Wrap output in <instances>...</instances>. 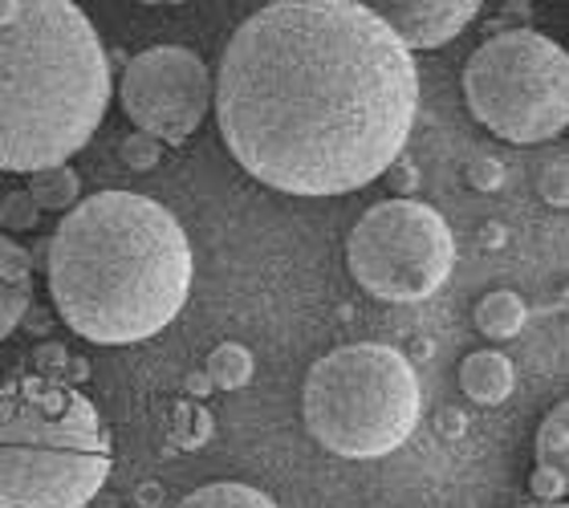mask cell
I'll return each instance as SVG.
<instances>
[{"mask_svg": "<svg viewBox=\"0 0 569 508\" xmlns=\"http://www.w3.org/2000/svg\"><path fill=\"white\" fill-rule=\"evenodd\" d=\"M220 139L289 196H346L387 176L419 114V70L362 0H273L212 78Z\"/></svg>", "mask_w": 569, "mask_h": 508, "instance_id": "cell-1", "label": "cell"}, {"mask_svg": "<svg viewBox=\"0 0 569 508\" xmlns=\"http://www.w3.org/2000/svg\"><path fill=\"white\" fill-rule=\"evenodd\" d=\"M191 269L183 225L139 191H94L78 200L46 252L58 318L98 346L163 333L188 306Z\"/></svg>", "mask_w": 569, "mask_h": 508, "instance_id": "cell-2", "label": "cell"}, {"mask_svg": "<svg viewBox=\"0 0 569 508\" xmlns=\"http://www.w3.org/2000/svg\"><path fill=\"white\" fill-rule=\"evenodd\" d=\"M110 107L102 37L70 0H0V171L61 167Z\"/></svg>", "mask_w": 569, "mask_h": 508, "instance_id": "cell-3", "label": "cell"}, {"mask_svg": "<svg viewBox=\"0 0 569 508\" xmlns=\"http://www.w3.org/2000/svg\"><path fill=\"white\" fill-rule=\"evenodd\" d=\"M110 456L102 415L73 382L37 370L0 382V508H90Z\"/></svg>", "mask_w": 569, "mask_h": 508, "instance_id": "cell-4", "label": "cell"}, {"mask_svg": "<svg viewBox=\"0 0 569 508\" xmlns=\"http://www.w3.org/2000/svg\"><path fill=\"white\" fill-rule=\"evenodd\" d=\"M301 415L309 436L346 460H382L419 424V379L395 346L350 342L321 355L306 375Z\"/></svg>", "mask_w": 569, "mask_h": 508, "instance_id": "cell-5", "label": "cell"}, {"mask_svg": "<svg viewBox=\"0 0 569 508\" xmlns=\"http://www.w3.org/2000/svg\"><path fill=\"white\" fill-rule=\"evenodd\" d=\"M468 110L497 139L546 142L569 122V58L553 37L509 29L488 37L463 66Z\"/></svg>", "mask_w": 569, "mask_h": 508, "instance_id": "cell-6", "label": "cell"}, {"mask_svg": "<svg viewBox=\"0 0 569 508\" xmlns=\"http://www.w3.org/2000/svg\"><path fill=\"white\" fill-rule=\"evenodd\" d=\"M346 265L370 297L416 306L448 285L456 269V237L431 203L395 196L362 212L346 240Z\"/></svg>", "mask_w": 569, "mask_h": 508, "instance_id": "cell-7", "label": "cell"}, {"mask_svg": "<svg viewBox=\"0 0 569 508\" xmlns=\"http://www.w3.org/2000/svg\"><path fill=\"white\" fill-rule=\"evenodd\" d=\"M122 110L159 147H179L212 110V70L196 49H142L122 70Z\"/></svg>", "mask_w": 569, "mask_h": 508, "instance_id": "cell-8", "label": "cell"}, {"mask_svg": "<svg viewBox=\"0 0 569 508\" xmlns=\"http://www.w3.org/2000/svg\"><path fill=\"white\" fill-rule=\"evenodd\" d=\"M375 12L411 53V49L448 46L451 37H460L480 17V4L476 0H391Z\"/></svg>", "mask_w": 569, "mask_h": 508, "instance_id": "cell-9", "label": "cell"}, {"mask_svg": "<svg viewBox=\"0 0 569 508\" xmlns=\"http://www.w3.org/2000/svg\"><path fill=\"white\" fill-rule=\"evenodd\" d=\"M33 309V269L12 237H0V338H9Z\"/></svg>", "mask_w": 569, "mask_h": 508, "instance_id": "cell-10", "label": "cell"}, {"mask_svg": "<svg viewBox=\"0 0 569 508\" xmlns=\"http://www.w3.org/2000/svg\"><path fill=\"white\" fill-rule=\"evenodd\" d=\"M460 387L472 402H485V407H497L512 395L517 387V370H512V358H505L500 350H480V355H468L460 367Z\"/></svg>", "mask_w": 569, "mask_h": 508, "instance_id": "cell-11", "label": "cell"}, {"mask_svg": "<svg viewBox=\"0 0 569 508\" xmlns=\"http://www.w3.org/2000/svg\"><path fill=\"white\" fill-rule=\"evenodd\" d=\"M29 200L37 203V212H70L73 203L82 200V179L73 167H46L29 176Z\"/></svg>", "mask_w": 569, "mask_h": 508, "instance_id": "cell-12", "label": "cell"}, {"mask_svg": "<svg viewBox=\"0 0 569 508\" xmlns=\"http://www.w3.org/2000/svg\"><path fill=\"white\" fill-rule=\"evenodd\" d=\"M525 318H529V309H525V301L512 293V289L485 293L480 306H476V326H480V333L492 338V342H509L512 333H521Z\"/></svg>", "mask_w": 569, "mask_h": 508, "instance_id": "cell-13", "label": "cell"}, {"mask_svg": "<svg viewBox=\"0 0 569 508\" xmlns=\"http://www.w3.org/2000/svg\"><path fill=\"white\" fill-rule=\"evenodd\" d=\"M252 375H257V358H252L249 346L240 342H220L208 355V367H203V379L212 390H240L249 387Z\"/></svg>", "mask_w": 569, "mask_h": 508, "instance_id": "cell-14", "label": "cell"}, {"mask_svg": "<svg viewBox=\"0 0 569 508\" xmlns=\"http://www.w3.org/2000/svg\"><path fill=\"white\" fill-rule=\"evenodd\" d=\"M179 508H277L273 497H264L261 488L237 485V480H220V485H203L191 497L179 500Z\"/></svg>", "mask_w": 569, "mask_h": 508, "instance_id": "cell-15", "label": "cell"}, {"mask_svg": "<svg viewBox=\"0 0 569 508\" xmlns=\"http://www.w3.org/2000/svg\"><path fill=\"white\" fill-rule=\"evenodd\" d=\"M533 448H537V464H541V468L566 472L569 468V402H558V407L541 419Z\"/></svg>", "mask_w": 569, "mask_h": 508, "instance_id": "cell-16", "label": "cell"}, {"mask_svg": "<svg viewBox=\"0 0 569 508\" xmlns=\"http://www.w3.org/2000/svg\"><path fill=\"white\" fill-rule=\"evenodd\" d=\"M37 220H41V212L29 200V191H9L4 196V203H0V228L4 232H29V228H37Z\"/></svg>", "mask_w": 569, "mask_h": 508, "instance_id": "cell-17", "label": "cell"}, {"mask_svg": "<svg viewBox=\"0 0 569 508\" xmlns=\"http://www.w3.org/2000/svg\"><path fill=\"white\" fill-rule=\"evenodd\" d=\"M569 159L566 155H553L549 159V167H541V176H537V191L546 196V203H553V208H566L569 203Z\"/></svg>", "mask_w": 569, "mask_h": 508, "instance_id": "cell-18", "label": "cell"}, {"mask_svg": "<svg viewBox=\"0 0 569 508\" xmlns=\"http://www.w3.org/2000/svg\"><path fill=\"white\" fill-rule=\"evenodd\" d=\"M159 159H163V147H159L151 135L134 130V135L122 139V167H131V171H154Z\"/></svg>", "mask_w": 569, "mask_h": 508, "instance_id": "cell-19", "label": "cell"}, {"mask_svg": "<svg viewBox=\"0 0 569 508\" xmlns=\"http://www.w3.org/2000/svg\"><path fill=\"white\" fill-rule=\"evenodd\" d=\"M529 488H533L537 505H561L569 480H566V472H558V468H541V464H537L533 476H529Z\"/></svg>", "mask_w": 569, "mask_h": 508, "instance_id": "cell-20", "label": "cell"}, {"mask_svg": "<svg viewBox=\"0 0 569 508\" xmlns=\"http://www.w3.org/2000/svg\"><path fill=\"white\" fill-rule=\"evenodd\" d=\"M33 367L37 375H49V379H61V367H70V355L61 342H41L33 350Z\"/></svg>", "mask_w": 569, "mask_h": 508, "instance_id": "cell-21", "label": "cell"}, {"mask_svg": "<svg viewBox=\"0 0 569 508\" xmlns=\"http://www.w3.org/2000/svg\"><path fill=\"white\" fill-rule=\"evenodd\" d=\"M387 179H391L399 191H407V188H416V183H419V171H416V163H403V159H395V163L387 167Z\"/></svg>", "mask_w": 569, "mask_h": 508, "instance_id": "cell-22", "label": "cell"}, {"mask_svg": "<svg viewBox=\"0 0 569 508\" xmlns=\"http://www.w3.org/2000/svg\"><path fill=\"white\" fill-rule=\"evenodd\" d=\"M472 183H476V188H497V183H500V163H497V159H480V163H472Z\"/></svg>", "mask_w": 569, "mask_h": 508, "instance_id": "cell-23", "label": "cell"}, {"mask_svg": "<svg viewBox=\"0 0 569 508\" xmlns=\"http://www.w3.org/2000/svg\"><path fill=\"white\" fill-rule=\"evenodd\" d=\"M191 390H196V395H208L212 387H208V379H203V375H196V379H191Z\"/></svg>", "mask_w": 569, "mask_h": 508, "instance_id": "cell-24", "label": "cell"}, {"mask_svg": "<svg viewBox=\"0 0 569 508\" xmlns=\"http://www.w3.org/2000/svg\"><path fill=\"white\" fill-rule=\"evenodd\" d=\"M521 508H566V505H521Z\"/></svg>", "mask_w": 569, "mask_h": 508, "instance_id": "cell-25", "label": "cell"}]
</instances>
